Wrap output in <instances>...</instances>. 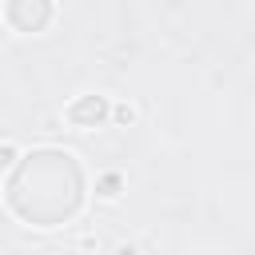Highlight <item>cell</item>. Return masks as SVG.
<instances>
[{
    "label": "cell",
    "instance_id": "obj_1",
    "mask_svg": "<svg viewBox=\"0 0 255 255\" xmlns=\"http://www.w3.org/2000/svg\"><path fill=\"white\" fill-rule=\"evenodd\" d=\"M8 155H12V151H8V147H0V167L8 163Z\"/></svg>",
    "mask_w": 255,
    "mask_h": 255
}]
</instances>
